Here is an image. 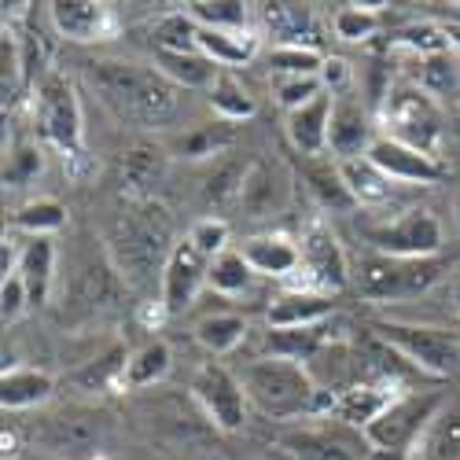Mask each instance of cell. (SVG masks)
<instances>
[{"mask_svg":"<svg viewBox=\"0 0 460 460\" xmlns=\"http://www.w3.org/2000/svg\"><path fill=\"white\" fill-rule=\"evenodd\" d=\"M207 280H210V258L188 236L177 240V247H173V254L166 261V273H163V288H159V298L170 310V317L184 314L188 305L199 298Z\"/></svg>","mask_w":460,"mask_h":460,"instance_id":"obj_14","label":"cell"},{"mask_svg":"<svg viewBox=\"0 0 460 460\" xmlns=\"http://www.w3.org/2000/svg\"><path fill=\"white\" fill-rule=\"evenodd\" d=\"M372 335L424 376L446 379V376L460 372V335L449 332V328L409 324V321H379V324H372Z\"/></svg>","mask_w":460,"mask_h":460,"instance_id":"obj_6","label":"cell"},{"mask_svg":"<svg viewBox=\"0 0 460 460\" xmlns=\"http://www.w3.org/2000/svg\"><path fill=\"white\" fill-rule=\"evenodd\" d=\"M166 177V151L155 144H137L122 163V184L129 199H155L151 191Z\"/></svg>","mask_w":460,"mask_h":460,"instance_id":"obj_25","label":"cell"},{"mask_svg":"<svg viewBox=\"0 0 460 460\" xmlns=\"http://www.w3.org/2000/svg\"><path fill=\"white\" fill-rule=\"evenodd\" d=\"M196 339H199V347L210 350L214 358H225L247 339V321L240 314H210L196 324Z\"/></svg>","mask_w":460,"mask_h":460,"instance_id":"obj_33","label":"cell"},{"mask_svg":"<svg viewBox=\"0 0 460 460\" xmlns=\"http://www.w3.org/2000/svg\"><path fill=\"white\" fill-rule=\"evenodd\" d=\"M247 173H251V166H240V163H233V159L217 163L214 173H210L207 184H203L207 207H233V203H240V199H243Z\"/></svg>","mask_w":460,"mask_h":460,"instance_id":"obj_38","label":"cell"},{"mask_svg":"<svg viewBox=\"0 0 460 460\" xmlns=\"http://www.w3.org/2000/svg\"><path fill=\"white\" fill-rule=\"evenodd\" d=\"M52 394H56V379L41 368H4V379H0V405H4V412L37 409Z\"/></svg>","mask_w":460,"mask_h":460,"instance_id":"obj_22","label":"cell"},{"mask_svg":"<svg viewBox=\"0 0 460 460\" xmlns=\"http://www.w3.org/2000/svg\"><path fill=\"white\" fill-rule=\"evenodd\" d=\"M284 199H288V177L273 166H265V163H254L251 173H247V184H243V199H240L247 217L273 214V210L284 207Z\"/></svg>","mask_w":460,"mask_h":460,"instance_id":"obj_27","label":"cell"},{"mask_svg":"<svg viewBox=\"0 0 460 460\" xmlns=\"http://www.w3.org/2000/svg\"><path fill=\"white\" fill-rule=\"evenodd\" d=\"M376 30H379V15L368 4H342L335 12V33L342 37V41L361 45V41H368Z\"/></svg>","mask_w":460,"mask_h":460,"instance_id":"obj_43","label":"cell"},{"mask_svg":"<svg viewBox=\"0 0 460 460\" xmlns=\"http://www.w3.org/2000/svg\"><path fill=\"white\" fill-rule=\"evenodd\" d=\"M126 361H129L126 350H111V354H103L96 361H85L78 372L70 376V383L78 391H114V387H122Z\"/></svg>","mask_w":460,"mask_h":460,"instance_id":"obj_37","label":"cell"},{"mask_svg":"<svg viewBox=\"0 0 460 460\" xmlns=\"http://www.w3.org/2000/svg\"><path fill=\"white\" fill-rule=\"evenodd\" d=\"M207 93H210V107L221 122H243L254 114V96L247 93V85L233 70H217V78L210 82Z\"/></svg>","mask_w":460,"mask_h":460,"instance_id":"obj_32","label":"cell"},{"mask_svg":"<svg viewBox=\"0 0 460 460\" xmlns=\"http://www.w3.org/2000/svg\"><path fill=\"white\" fill-rule=\"evenodd\" d=\"M191 398H196V405L203 409V416L217 431H225V435L243 431L251 402H247V391L236 372H228L217 361L199 365L196 376H191Z\"/></svg>","mask_w":460,"mask_h":460,"instance_id":"obj_10","label":"cell"},{"mask_svg":"<svg viewBox=\"0 0 460 460\" xmlns=\"http://www.w3.org/2000/svg\"><path fill=\"white\" fill-rule=\"evenodd\" d=\"M254 277L258 273L247 265L243 251H225V254L210 258V280H207V288H214L225 298H233V295H243Z\"/></svg>","mask_w":460,"mask_h":460,"instance_id":"obj_36","label":"cell"},{"mask_svg":"<svg viewBox=\"0 0 460 460\" xmlns=\"http://www.w3.org/2000/svg\"><path fill=\"white\" fill-rule=\"evenodd\" d=\"M173 365V354L163 339H151L144 347H137L126 361V376H122V391H144V387H155V383L166 379Z\"/></svg>","mask_w":460,"mask_h":460,"instance_id":"obj_29","label":"cell"},{"mask_svg":"<svg viewBox=\"0 0 460 460\" xmlns=\"http://www.w3.org/2000/svg\"><path fill=\"white\" fill-rule=\"evenodd\" d=\"M240 383L247 402L270 420H324L335 416V391L317 387L314 372L288 358H258L243 365Z\"/></svg>","mask_w":460,"mask_h":460,"instance_id":"obj_3","label":"cell"},{"mask_svg":"<svg viewBox=\"0 0 460 460\" xmlns=\"http://www.w3.org/2000/svg\"><path fill=\"white\" fill-rule=\"evenodd\" d=\"M298 251H302V273H305V291H324L335 295L354 280V265L342 251L339 236L332 233V225L314 217L310 225L302 228L298 236Z\"/></svg>","mask_w":460,"mask_h":460,"instance_id":"obj_11","label":"cell"},{"mask_svg":"<svg viewBox=\"0 0 460 460\" xmlns=\"http://www.w3.org/2000/svg\"><path fill=\"white\" fill-rule=\"evenodd\" d=\"M261 22L277 45H302L314 33L310 4H261Z\"/></svg>","mask_w":460,"mask_h":460,"instance_id":"obj_31","label":"cell"},{"mask_svg":"<svg viewBox=\"0 0 460 460\" xmlns=\"http://www.w3.org/2000/svg\"><path fill=\"white\" fill-rule=\"evenodd\" d=\"M33 119H37V133H41L52 147H59L63 159L85 155V147H82V100L74 93V82L66 74L52 70L37 82Z\"/></svg>","mask_w":460,"mask_h":460,"instance_id":"obj_8","label":"cell"},{"mask_svg":"<svg viewBox=\"0 0 460 460\" xmlns=\"http://www.w3.org/2000/svg\"><path fill=\"white\" fill-rule=\"evenodd\" d=\"M188 240L196 243L207 258H217V254H225L228 251V225L221 221V217H203V221H196L191 225V233H188Z\"/></svg>","mask_w":460,"mask_h":460,"instance_id":"obj_46","label":"cell"},{"mask_svg":"<svg viewBox=\"0 0 460 460\" xmlns=\"http://www.w3.org/2000/svg\"><path fill=\"white\" fill-rule=\"evenodd\" d=\"M335 310L332 295L324 291H305V288H288L284 295H277L270 302V328H314V324H324Z\"/></svg>","mask_w":460,"mask_h":460,"instance_id":"obj_20","label":"cell"},{"mask_svg":"<svg viewBox=\"0 0 460 460\" xmlns=\"http://www.w3.org/2000/svg\"><path fill=\"white\" fill-rule=\"evenodd\" d=\"M41 166H45L41 147L22 144V147H15V151H12L8 163H4V184H12V188H26L37 173H41Z\"/></svg>","mask_w":460,"mask_h":460,"instance_id":"obj_45","label":"cell"},{"mask_svg":"<svg viewBox=\"0 0 460 460\" xmlns=\"http://www.w3.org/2000/svg\"><path fill=\"white\" fill-rule=\"evenodd\" d=\"M49 22L59 37L78 45L107 41L114 26H119L114 12L107 4H96V0H56V4H49Z\"/></svg>","mask_w":460,"mask_h":460,"instance_id":"obj_18","label":"cell"},{"mask_svg":"<svg viewBox=\"0 0 460 460\" xmlns=\"http://www.w3.org/2000/svg\"><path fill=\"white\" fill-rule=\"evenodd\" d=\"M85 82L96 89L103 107H111L126 126L166 129L184 111V89H177L155 66L129 59H96L85 66Z\"/></svg>","mask_w":460,"mask_h":460,"instance_id":"obj_1","label":"cell"},{"mask_svg":"<svg viewBox=\"0 0 460 460\" xmlns=\"http://www.w3.org/2000/svg\"><path fill=\"white\" fill-rule=\"evenodd\" d=\"M305 184H310L314 199L324 207V210H350L354 207V196L347 181H342V170L339 163H310L305 166Z\"/></svg>","mask_w":460,"mask_h":460,"instance_id":"obj_34","label":"cell"},{"mask_svg":"<svg viewBox=\"0 0 460 460\" xmlns=\"http://www.w3.org/2000/svg\"><path fill=\"white\" fill-rule=\"evenodd\" d=\"M273 93H277V103H284L288 111H298L310 100H317L324 93V85H321V78H277Z\"/></svg>","mask_w":460,"mask_h":460,"instance_id":"obj_47","label":"cell"},{"mask_svg":"<svg viewBox=\"0 0 460 460\" xmlns=\"http://www.w3.org/2000/svg\"><path fill=\"white\" fill-rule=\"evenodd\" d=\"M368 159L387 173L394 184H438L446 181V163L435 159V155H424V151H416L409 144H398L391 137H376Z\"/></svg>","mask_w":460,"mask_h":460,"instance_id":"obj_17","label":"cell"},{"mask_svg":"<svg viewBox=\"0 0 460 460\" xmlns=\"http://www.w3.org/2000/svg\"><path fill=\"white\" fill-rule=\"evenodd\" d=\"M394 45L412 49V52H420V59H428V56H442L449 49V33L442 26H435V22H416V26L398 30Z\"/></svg>","mask_w":460,"mask_h":460,"instance_id":"obj_44","label":"cell"},{"mask_svg":"<svg viewBox=\"0 0 460 460\" xmlns=\"http://www.w3.org/2000/svg\"><path fill=\"white\" fill-rule=\"evenodd\" d=\"M446 409L442 394H420V391H405L402 398L391 402V409L379 420L365 428V438L372 449H394V453H409L416 456L420 442L428 438L435 416Z\"/></svg>","mask_w":460,"mask_h":460,"instance_id":"obj_7","label":"cell"},{"mask_svg":"<svg viewBox=\"0 0 460 460\" xmlns=\"http://www.w3.org/2000/svg\"><path fill=\"white\" fill-rule=\"evenodd\" d=\"M365 243L376 254L391 258H438L442 251V221L428 207H412L394 221L383 225H365L361 228Z\"/></svg>","mask_w":460,"mask_h":460,"instance_id":"obj_9","label":"cell"},{"mask_svg":"<svg viewBox=\"0 0 460 460\" xmlns=\"http://www.w3.org/2000/svg\"><path fill=\"white\" fill-rule=\"evenodd\" d=\"M376 144V126L372 114L347 96H335L332 107V122H328V151L335 163H354V159H368V151Z\"/></svg>","mask_w":460,"mask_h":460,"instance_id":"obj_16","label":"cell"},{"mask_svg":"<svg viewBox=\"0 0 460 460\" xmlns=\"http://www.w3.org/2000/svg\"><path fill=\"white\" fill-rule=\"evenodd\" d=\"M103 435H107V424L103 416L93 412V409H63L56 416H49V424L41 431V442L63 456H74V460H85V456H96L103 449Z\"/></svg>","mask_w":460,"mask_h":460,"instance_id":"obj_15","label":"cell"},{"mask_svg":"<svg viewBox=\"0 0 460 460\" xmlns=\"http://www.w3.org/2000/svg\"><path fill=\"white\" fill-rule=\"evenodd\" d=\"M155 70L177 89H210V82L217 78V70L203 52H170V49H155Z\"/></svg>","mask_w":460,"mask_h":460,"instance_id":"obj_28","label":"cell"},{"mask_svg":"<svg viewBox=\"0 0 460 460\" xmlns=\"http://www.w3.org/2000/svg\"><path fill=\"white\" fill-rule=\"evenodd\" d=\"M332 107L335 96L321 93L317 100H310L298 111H288V140L295 144V151L317 159L321 151H328V122H332Z\"/></svg>","mask_w":460,"mask_h":460,"instance_id":"obj_21","label":"cell"},{"mask_svg":"<svg viewBox=\"0 0 460 460\" xmlns=\"http://www.w3.org/2000/svg\"><path fill=\"white\" fill-rule=\"evenodd\" d=\"M12 225L19 228V233H26L30 240L33 236H52V233H59V228L66 225V207L56 203V199H37V203L19 207Z\"/></svg>","mask_w":460,"mask_h":460,"instance_id":"obj_40","label":"cell"},{"mask_svg":"<svg viewBox=\"0 0 460 460\" xmlns=\"http://www.w3.org/2000/svg\"><path fill=\"white\" fill-rule=\"evenodd\" d=\"M280 446L295 460H368L372 453L365 431L342 424L335 416L314 420V424L280 435Z\"/></svg>","mask_w":460,"mask_h":460,"instance_id":"obj_12","label":"cell"},{"mask_svg":"<svg viewBox=\"0 0 460 460\" xmlns=\"http://www.w3.org/2000/svg\"><path fill=\"white\" fill-rule=\"evenodd\" d=\"M368 460H416V456H409V453H394V449H372Z\"/></svg>","mask_w":460,"mask_h":460,"instance_id":"obj_52","label":"cell"},{"mask_svg":"<svg viewBox=\"0 0 460 460\" xmlns=\"http://www.w3.org/2000/svg\"><path fill=\"white\" fill-rule=\"evenodd\" d=\"M402 394H405V387L391 368H372V372L358 376L354 383H347V387L335 394V420L365 431L372 420H379L391 409V402L402 398Z\"/></svg>","mask_w":460,"mask_h":460,"instance_id":"obj_13","label":"cell"},{"mask_svg":"<svg viewBox=\"0 0 460 460\" xmlns=\"http://www.w3.org/2000/svg\"><path fill=\"white\" fill-rule=\"evenodd\" d=\"M270 66L277 78H321L324 56L314 45H273Z\"/></svg>","mask_w":460,"mask_h":460,"instance_id":"obj_39","label":"cell"},{"mask_svg":"<svg viewBox=\"0 0 460 460\" xmlns=\"http://www.w3.org/2000/svg\"><path fill=\"white\" fill-rule=\"evenodd\" d=\"M350 78H354V70H350L347 59H339V56L324 59V66H321V85H324V93L342 96V93H347V85H350Z\"/></svg>","mask_w":460,"mask_h":460,"instance_id":"obj_50","label":"cell"},{"mask_svg":"<svg viewBox=\"0 0 460 460\" xmlns=\"http://www.w3.org/2000/svg\"><path fill=\"white\" fill-rule=\"evenodd\" d=\"M328 347H332V339H328L324 324H314V328H270V335H265V350H270V358H288V361H298V365L317 361Z\"/></svg>","mask_w":460,"mask_h":460,"instance_id":"obj_23","label":"cell"},{"mask_svg":"<svg viewBox=\"0 0 460 460\" xmlns=\"http://www.w3.org/2000/svg\"><path fill=\"white\" fill-rule=\"evenodd\" d=\"M424 70H420V85H424L431 96H442L449 89H456V70H453V59L442 52V56H428L420 59Z\"/></svg>","mask_w":460,"mask_h":460,"instance_id":"obj_48","label":"cell"},{"mask_svg":"<svg viewBox=\"0 0 460 460\" xmlns=\"http://www.w3.org/2000/svg\"><path fill=\"white\" fill-rule=\"evenodd\" d=\"M188 15L203 30H243L251 12L243 0H196L188 4Z\"/></svg>","mask_w":460,"mask_h":460,"instance_id":"obj_41","label":"cell"},{"mask_svg":"<svg viewBox=\"0 0 460 460\" xmlns=\"http://www.w3.org/2000/svg\"><path fill=\"white\" fill-rule=\"evenodd\" d=\"M456 221H460V191H456Z\"/></svg>","mask_w":460,"mask_h":460,"instance_id":"obj_53","label":"cell"},{"mask_svg":"<svg viewBox=\"0 0 460 460\" xmlns=\"http://www.w3.org/2000/svg\"><path fill=\"white\" fill-rule=\"evenodd\" d=\"M342 170V181H347L350 196H354V207H387L391 196H394V181L383 173L372 159H354V163H339Z\"/></svg>","mask_w":460,"mask_h":460,"instance_id":"obj_26","label":"cell"},{"mask_svg":"<svg viewBox=\"0 0 460 460\" xmlns=\"http://www.w3.org/2000/svg\"><path fill=\"white\" fill-rule=\"evenodd\" d=\"M0 305H4V324H15V321L26 314V305H33V302H30V291H26V284H22L19 273L4 277V288H0Z\"/></svg>","mask_w":460,"mask_h":460,"instance_id":"obj_49","label":"cell"},{"mask_svg":"<svg viewBox=\"0 0 460 460\" xmlns=\"http://www.w3.org/2000/svg\"><path fill=\"white\" fill-rule=\"evenodd\" d=\"M254 37L251 33H243V30H203L199 26V52L214 63V66H221V70H228V66H243L251 56H254Z\"/></svg>","mask_w":460,"mask_h":460,"instance_id":"obj_30","label":"cell"},{"mask_svg":"<svg viewBox=\"0 0 460 460\" xmlns=\"http://www.w3.org/2000/svg\"><path fill=\"white\" fill-rule=\"evenodd\" d=\"M243 258L258 277H270V280H291L295 273H302V251L284 233L251 236L243 243Z\"/></svg>","mask_w":460,"mask_h":460,"instance_id":"obj_19","label":"cell"},{"mask_svg":"<svg viewBox=\"0 0 460 460\" xmlns=\"http://www.w3.org/2000/svg\"><path fill=\"white\" fill-rule=\"evenodd\" d=\"M228 144H233V126L217 122V126H203L196 133H188L177 151L184 159H214V155H221Z\"/></svg>","mask_w":460,"mask_h":460,"instance_id":"obj_42","label":"cell"},{"mask_svg":"<svg viewBox=\"0 0 460 460\" xmlns=\"http://www.w3.org/2000/svg\"><path fill=\"white\" fill-rule=\"evenodd\" d=\"M30 291V302L41 305L52 291V280H56V243L49 236H33L26 240L22 247V258H19V270H15Z\"/></svg>","mask_w":460,"mask_h":460,"instance_id":"obj_24","label":"cell"},{"mask_svg":"<svg viewBox=\"0 0 460 460\" xmlns=\"http://www.w3.org/2000/svg\"><path fill=\"white\" fill-rule=\"evenodd\" d=\"M379 126L383 137H391L398 144H409L424 155L438 159V144H442V103L431 96L420 82H398L383 93L379 103Z\"/></svg>","mask_w":460,"mask_h":460,"instance_id":"obj_5","label":"cell"},{"mask_svg":"<svg viewBox=\"0 0 460 460\" xmlns=\"http://www.w3.org/2000/svg\"><path fill=\"white\" fill-rule=\"evenodd\" d=\"M173 247H177L173 214L159 199H129L107 233L114 273L133 291H155V284L163 288V273Z\"/></svg>","mask_w":460,"mask_h":460,"instance_id":"obj_2","label":"cell"},{"mask_svg":"<svg viewBox=\"0 0 460 460\" xmlns=\"http://www.w3.org/2000/svg\"><path fill=\"white\" fill-rule=\"evenodd\" d=\"M453 265L438 258H391V254H361L354 265V284L372 302H405L438 288Z\"/></svg>","mask_w":460,"mask_h":460,"instance_id":"obj_4","label":"cell"},{"mask_svg":"<svg viewBox=\"0 0 460 460\" xmlns=\"http://www.w3.org/2000/svg\"><path fill=\"white\" fill-rule=\"evenodd\" d=\"M442 298H446V310L460 321V261L449 270V277L442 280Z\"/></svg>","mask_w":460,"mask_h":460,"instance_id":"obj_51","label":"cell"},{"mask_svg":"<svg viewBox=\"0 0 460 460\" xmlns=\"http://www.w3.org/2000/svg\"><path fill=\"white\" fill-rule=\"evenodd\" d=\"M416 460H460V409H442L428 438L420 442Z\"/></svg>","mask_w":460,"mask_h":460,"instance_id":"obj_35","label":"cell"}]
</instances>
